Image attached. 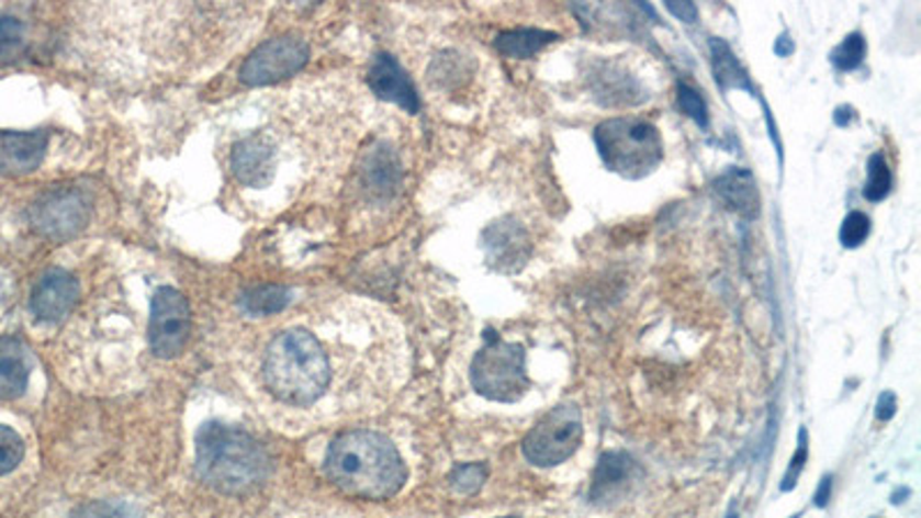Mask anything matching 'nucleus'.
I'll return each mask as SVG.
<instances>
[{
	"label": "nucleus",
	"instance_id": "9b49d317",
	"mask_svg": "<svg viewBox=\"0 0 921 518\" xmlns=\"http://www.w3.org/2000/svg\"><path fill=\"white\" fill-rule=\"evenodd\" d=\"M79 300L77 279L65 270L44 272L31 291V312L44 323L63 320Z\"/></svg>",
	"mask_w": 921,
	"mask_h": 518
},
{
	"label": "nucleus",
	"instance_id": "5701e85b",
	"mask_svg": "<svg viewBox=\"0 0 921 518\" xmlns=\"http://www.w3.org/2000/svg\"><path fill=\"white\" fill-rule=\"evenodd\" d=\"M866 56V40L862 33L847 35L836 49L832 52V63L841 72H850V69H857Z\"/></svg>",
	"mask_w": 921,
	"mask_h": 518
},
{
	"label": "nucleus",
	"instance_id": "c9c22d12",
	"mask_svg": "<svg viewBox=\"0 0 921 518\" xmlns=\"http://www.w3.org/2000/svg\"><path fill=\"white\" fill-rule=\"evenodd\" d=\"M728 518H738V516H735V514H733V516H728Z\"/></svg>",
	"mask_w": 921,
	"mask_h": 518
},
{
	"label": "nucleus",
	"instance_id": "dca6fc26",
	"mask_svg": "<svg viewBox=\"0 0 921 518\" xmlns=\"http://www.w3.org/2000/svg\"><path fill=\"white\" fill-rule=\"evenodd\" d=\"M636 463L625 452H608L599 459L593 486H589V498L595 503H608L620 498L627 486L633 482Z\"/></svg>",
	"mask_w": 921,
	"mask_h": 518
},
{
	"label": "nucleus",
	"instance_id": "aec40b11",
	"mask_svg": "<svg viewBox=\"0 0 921 518\" xmlns=\"http://www.w3.org/2000/svg\"><path fill=\"white\" fill-rule=\"evenodd\" d=\"M291 302L289 289L283 286H256L240 297V307L251 316H272L287 309Z\"/></svg>",
	"mask_w": 921,
	"mask_h": 518
},
{
	"label": "nucleus",
	"instance_id": "473e14b6",
	"mask_svg": "<svg viewBox=\"0 0 921 518\" xmlns=\"http://www.w3.org/2000/svg\"><path fill=\"white\" fill-rule=\"evenodd\" d=\"M855 121V109L853 106H839L836 109V113H834V123L839 125V127H845L847 123H853Z\"/></svg>",
	"mask_w": 921,
	"mask_h": 518
},
{
	"label": "nucleus",
	"instance_id": "f3484780",
	"mask_svg": "<svg viewBox=\"0 0 921 518\" xmlns=\"http://www.w3.org/2000/svg\"><path fill=\"white\" fill-rule=\"evenodd\" d=\"M31 358L29 350L19 339H0V398H16L29 385Z\"/></svg>",
	"mask_w": 921,
	"mask_h": 518
},
{
	"label": "nucleus",
	"instance_id": "cd10ccee",
	"mask_svg": "<svg viewBox=\"0 0 921 518\" xmlns=\"http://www.w3.org/2000/svg\"><path fill=\"white\" fill-rule=\"evenodd\" d=\"M23 44V26L19 19L0 16V58L12 56Z\"/></svg>",
	"mask_w": 921,
	"mask_h": 518
},
{
	"label": "nucleus",
	"instance_id": "6ab92c4d",
	"mask_svg": "<svg viewBox=\"0 0 921 518\" xmlns=\"http://www.w3.org/2000/svg\"><path fill=\"white\" fill-rule=\"evenodd\" d=\"M710 52H712V67H715V79L719 83L721 90H730V88H738V90H749L755 95V90L751 86V79L746 75V69L740 65V60L735 58L733 49L723 42V40H712L710 44Z\"/></svg>",
	"mask_w": 921,
	"mask_h": 518
},
{
	"label": "nucleus",
	"instance_id": "a878e982",
	"mask_svg": "<svg viewBox=\"0 0 921 518\" xmlns=\"http://www.w3.org/2000/svg\"><path fill=\"white\" fill-rule=\"evenodd\" d=\"M868 233H871V219L864 215V212L855 210L843 219L839 238L845 249H857L868 238Z\"/></svg>",
	"mask_w": 921,
	"mask_h": 518
},
{
	"label": "nucleus",
	"instance_id": "412c9836",
	"mask_svg": "<svg viewBox=\"0 0 921 518\" xmlns=\"http://www.w3.org/2000/svg\"><path fill=\"white\" fill-rule=\"evenodd\" d=\"M891 190V171L885 155L876 153L868 159V180L864 187V196L868 201H883Z\"/></svg>",
	"mask_w": 921,
	"mask_h": 518
},
{
	"label": "nucleus",
	"instance_id": "ddd939ff",
	"mask_svg": "<svg viewBox=\"0 0 921 518\" xmlns=\"http://www.w3.org/2000/svg\"><path fill=\"white\" fill-rule=\"evenodd\" d=\"M369 86L381 100H388L392 104H398L408 113L419 111V98L413 81L408 75L401 69V65L390 56L381 54L375 56L371 69H369Z\"/></svg>",
	"mask_w": 921,
	"mask_h": 518
},
{
	"label": "nucleus",
	"instance_id": "9d476101",
	"mask_svg": "<svg viewBox=\"0 0 921 518\" xmlns=\"http://www.w3.org/2000/svg\"><path fill=\"white\" fill-rule=\"evenodd\" d=\"M231 169L233 176L238 178L245 187H254V190H263L277 173V148L274 140L258 132L251 136H245L238 140L231 155Z\"/></svg>",
	"mask_w": 921,
	"mask_h": 518
},
{
	"label": "nucleus",
	"instance_id": "bb28decb",
	"mask_svg": "<svg viewBox=\"0 0 921 518\" xmlns=\"http://www.w3.org/2000/svg\"><path fill=\"white\" fill-rule=\"evenodd\" d=\"M677 104L682 109V113H687L692 121H696L700 127H707L710 123V113H707V104L705 100L698 95V92L689 86L679 83L677 86Z\"/></svg>",
	"mask_w": 921,
	"mask_h": 518
},
{
	"label": "nucleus",
	"instance_id": "20e7f679",
	"mask_svg": "<svg viewBox=\"0 0 921 518\" xmlns=\"http://www.w3.org/2000/svg\"><path fill=\"white\" fill-rule=\"evenodd\" d=\"M595 144L606 169L627 180L648 178L664 159L659 130L641 117H608L597 125Z\"/></svg>",
	"mask_w": 921,
	"mask_h": 518
},
{
	"label": "nucleus",
	"instance_id": "f704fd0d",
	"mask_svg": "<svg viewBox=\"0 0 921 518\" xmlns=\"http://www.w3.org/2000/svg\"><path fill=\"white\" fill-rule=\"evenodd\" d=\"M503 518H516V516H503Z\"/></svg>",
	"mask_w": 921,
	"mask_h": 518
},
{
	"label": "nucleus",
	"instance_id": "f03ea898",
	"mask_svg": "<svg viewBox=\"0 0 921 518\" xmlns=\"http://www.w3.org/2000/svg\"><path fill=\"white\" fill-rule=\"evenodd\" d=\"M266 447L247 431L207 421L196 433V473L220 493L238 496L261 486L270 475Z\"/></svg>",
	"mask_w": 921,
	"mask_h": 518
},
{
	"label": "nucleus",
	"instance_id": "f257e3e1",
	"mask_svg": "<svg viewBox=\"0 0 921 518\" xmlns=\"http://www.w3.org/2000/svg\"><path fill=\"white\" fill-rule=\"evenodd\" d=\"M325 473L352 498L388 500L404 488L408 470L398 450L375 431H348L333 440L325 457Z\"/></svg>",
	"mask_w": 921,
	"mask_h": 518
},
{
	"label": "nucleus",
	"instance_id": "1a4fd4ad",
	"mask_svg": "<svg viewBox=\"0 0 921 518\" xmlns=\"http://www.w3.org/2000/svg\"><path fill=\"white\" fill-rule=\"evenodd\" d=\"M90 217V205L79 190H54L31 207V224L46 238L65 240L77 235Z\"/></svg>",
	"mask_w": 921,
	"mask_h": 518
},
{
	"label": "nucleus",
	"instance_id": "c85d7f7f",
	"mask_svg": "<svg viewBox=\"0 0 921 518\" xmlns=\"http://www.w3.org/2000/svg\"><path fill=\"white\" fill-rule=\"evenodd\" d=\"M807 457H809V442H807V431L801 429V431H799V447H797L795 457L790 459V465H788V470H786V477H784V484H782V488H784V491L795 488L799 473H801V470H805Z\"/></svg>",
	"mask_w": 921,
	"mask_h": 518
},
{
	"label": "nucleus",
	"instance_id": "b1692460",
	"mask_svg": "<svg viewBox=\"0 0 921 518\" xmlns=\"http://www.w3.org/2000/svg\"><path fill=\"white\" fill-rule=\"evenodd\" d=\"M69 518H141V514L121 500H92L81 505Z\"/></svg>",
	"mask_w": 921,
	"mask_h": 518
},
{
	"label": "nucleus",
	"instance_id": "39448f33",
	"mask_svg": "<svg viewBox=\"0 0 921 518\" xmlns=\"http://www.w3.org/2000/svg\"><path fill=\"white\" fill-rule=\"evenodd\" d=\"M470 381L475 392L488 398V402H518L530 387V379L526 371V350L488 333L486 346L478 352L475 360H472Z\"/></svg>",
	"mask_w": 921,
	"mask_h": 518
},
{
	"label": "nucleus",
	"instance_id": "7c9ffc66",
	"mask_svg": "<svg viewBox=\"0 0 921 518\" xmlns=\"http://www.w3.org/2000/svg\"><path fill=\"white\" fill-rule=\"evenodd\" d=\"M666 10H669L671 14H675L677 19L687 21V23L696 21V16H698V10H696V5H694V3H675V0H671V3H666Z\"/></svg>",
	"mask_w": 921,
	"mask_h": 518
},
{
	"label": "nucleus",
	"instance_id": "2f4dec72",
	"mask_svg": "<svg viewBox=\"0 0 921 518\" xmlns=\"http://www.w3.org/2000/svg\"><path fill=\"white\" fill-rule=\"evenodd\" d=\"M830 496H832V477H824V480L820 482L818 493H816V505H818V507H824V505H828Z\"/></svg>",
	"mask_w": 921,
	"mask_h": 518
},
{
	"label": "nucleus",
	"instance_id": "4468645a",
	"mask_svg": "<svg viewBox=\"0 0 921 518\" xmlns=\"http://www.w3.org/2000/svg\"><path fill=\"white\" fill-rule=\"evenodd\" d=\"M484 247L495 266L503 270H514L526 263L530 254V238L518 222L501 219L484 230Z\"/></svg>",
	"mask_w": 921,
	"mask_h": 518
},
{
	"label": "nucleus",
	"instance_id": "7ed1b4c3",
	"mask_svg": "<svg viewBox=\"0 0 921 518\" xmlns=\"http://www.w3.org/2000/svg\"><path fill=\"white\" fill-rule=\"evenodd\" d=\"M268 390L289 406H312L329 385V360L321 341L306 329L279 333L263 360Z\"/></svg>",
	"mask_w": 921,
	"mask_h": 518
},
{
	"label": "nucleus",
	"instance_id": "393cba45",
	"mask_svg": "<svg viewBox=\"0 0 921 518\" xmlns=\"http://www.w3.org/2000/svg\"><path fill=\"white\" fill-rule=\"evenodd\" d=\"M23 452H26V447H23L21 436L5 424H0V475L12 473L21 463Z\"/></svg>",
	"mask_w": 921,
	"mask_h": 518
},
{
	"label": "nucleus",
	"instance_id": "a211bd4d",
	"mask_svg": "<svg viewBox=\"0 0 921 518\" xmlns=\"http://www.w3.org/2000/svg\"><path fill=\"white\" fill-rule=\"evenodd\" d=\"M560 35L541 29H516L505 31L495 37V49H498L505 58L516 60H528L535 58L539 52H544L549 44L558 42Z\"/></svg>",
	"mask_w": 921,
	"mask_h": 518
},
{
	"label": "nucleus",
	"instance_id": "2eb2a0df",
	"mask_svg": "<svg viewBox=\"0 0 921 518\" xmlns=\"http://www.w3.org/2000/svg\"><path fill=\"white\" fill-rule=\"evenodd\" d=\"M715 192L726 210L735 212L744 219H755L761 215V194L755 178L746 169H728L717 178Z\"/></svg>",
	"mask_w": 921,
	"mask_h": 518
},
{
	"label": "nucleus",
	"instance_id": "4be33fe9",
	"mask_svg": "<svg viewBox=\"0 0 921 518\" xmlns=\"http://www.w3.org/2000/svg\"><path fill=\"white\" fill-rule=\"evenodd\" d=\"M488 477V468L484 463H463L450 473V486L459 496H472L478 493Z\"/></svg>",
	"mask_w": 921,
	"mask_h": 518
},
{
	"label": "nucleus",
	"instance_id": "72a5a7b5",
	"mask_svg": "<svg viewBox=\"0 0 921 518\" xmlns=\"http://www.w3.org/2000/svg\"><path fill=\"white\" fill-rule=\"evenodd\" d=\"M774 52H776V56L786 58V56H790L795 52V44H793V40H788L786 35H782V37L776 40V44H774Z\"/></svg>",
	"mask_w": 921,
	"mask_h": 518
},
{
	"label": "nucleus",
	"instance_id": "6e6552de",
	"mask_svg": "<svg viewBox=\"0 0 921 518\" xmlns=\"http://www.w3.org/2000/svg\"><path fill=\"white\" fill-rule=\"evenodd\" d=\"M310 46L300 37H277L258 49L245 60L240 69V79L247 86H268L287 79L306 65Z\"/></svg>",
	"mask_w": 921,
	"mask_h": 518
},
{
	"label": "nucleus",
	"instance_id": "c756f323",
	"mask_svg": "<svg viewBox=\"0 0 921 518\" xmlns=\"http://www.w3.org/2000/svg\"><path fill=\"white\" fill-rule=\"evenodd\" d=\"M894 413H896V396L891 392L880 394L878 406H876V417L880 421H889L894 417Z\"/></svg>",
	"mask_w": 921,
	"mask_h": 518
},
{
	"label": "nucleus",
	"instance_id": "0eeeda50",
	"mask_svg": "<svg viewBox=\"0 0 921 518\" xmlns=\"http://www.w3.org/2000/svg\"><path fill=\"white\" fill-rule=\"evenodd\" d=\"M192 333V312L182 293L164 286L155 293L148 323L150 348L157 358L171 360L180 356Z\"/></svg>",
	"mask_w": 921,
	"mask_h": 518
},
{
	"label": "nucleus",
	"instance_id": "423d86ee",
	"mask_svg": "<svg viewBox=\"0 0 921 518\" xmlns=\"http://www.w3.org/2000/svg\"><path fill=\"white\" fill-rule=\"evenodd\" d=\"M583 442V415L576 404H560L537 421L524 438V457L539 468H553L572 459Z\"/></svg>",
	"mask_w": 921,
	"mask_h": 518
},
{
	"label": "nucleus",
	"instance_id": "f8f14e48",
	"mask_svg": "<svg viewBox=\"0 0 921 518\" xmlns=\"http://www.w3.org/2000/svg\"><path fill=\"white\" fill-rule=\"evenodd\" d=\"M44 132H0V176H26L35 171L46 153Z\"/></svg>",
	"mask_w": 921,
	"mask_h": 518
}]
</instances>
